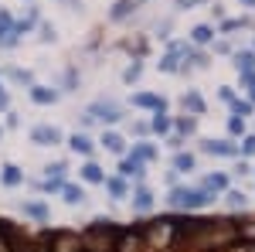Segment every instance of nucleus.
<instances>
[{"label": "nucleus", "mask_w": 255, "mask_h": 252, "mask_svg": "<svg viewBox=\"0 0 255 252\" xmlns=\"http://www.w3.org/2000/svg\"><path fill=\"white\" fill-rule=\"evenodd\" d=\"M232 109H235V116H249V113H252V102H245V99H232Z\"/></svg>", "instance_id": "29"}, {"label": "nucleus", "mask_w": 255, "mask_h": 252, "mask_svg": "<svg viewBox=\"0 0 255 252\" xmlns=\"http://www.w3.org/2000/svg\"><path fill=\"white\" fill-rule=\"evenodd\" d=\"M0 140H3V130H0Z\"/></svg>", "instance_id": "43"}, {"label": "nucleus", "mask_w": 255, "mask_h": 252, "mask_svg": "<svg viewBox=\"0 0 255 252\" xmlns=\"http://www.w3.org/2000/svg\"><path fill=\"white\" fill-rule=\"evenodd\" d=\"M17 34H14V17L10 10H0V48H14L17 44Z\"/></svg>", "instance_id": "5"}, {"label": "nucleus", "mask_w": 255, "mask_h": 252, "mask_svg": "<svg viewBox=\"0 0 255 252\" xmlns=\"http://www.w3.org/2000/svg\"><path fill=\"white\" fill-rule=\"evenodd\" d=\"M82 181H85V184H102V181H106V174H102V167H99V164H92V160H89V164L82 167Z\"/></svg>", "instance_id": "18"}, {"label": "nucleus", "mask_w": 255, "mask_h": 252, "mask_svg": "<svg viewBox=\"0 0 255 252\" xmlns=\"http://www.w3.org/2000/svg\"><path fill=\"white\" fill-rule=\"evenodd\" d=\"M58 34H55V27L51 24H41V41H55Z\"/></svg>", "instance_id": "34"}, {"label": "nucleus", "mask_w": 255, "mask_h": 252, "mask_svg": "<svg viewBox=\"0 0 255 252\" xmlns=\"http://www.w3.org/2000/svg\"><path fill=\"white\" fill-rule=\"evenodd\" d=\"M0 78H10V82H17V85H34V75H31L27 68H3Z\"/></svg>", "instance_id": "16"}, {"label": "nucleus", "mask_w": 255, "mask_h": 252, "mask_svg": "<svg viewBox=\"0 0 255 252\" xmlns=\"http://www.w3.org/2000/svg\"><path fill=\"white\" fill-rule=\"evenodd\" d=\"M242 3H249V7H255V0H242Z\"/></svg>", "instance_id": "40"}, {"label": "nucleus", "mask_w": 255, "mask_h": 252, "mask_svg": "<svg viewBox=\"0 0 255 252\" xmlns=\"http://www.w3.org/2000/svg\"><path fill=\"white\" fill-rule=\"evenodd\" d=\"M201 150L204 154H215V157H238V147L232 140H204Z\"/></svg>", "instance_id": "6"}, {"label": "nucleus", "mask_w": 255, "mask_h": 252, "mask_svg": "<svg viewBox=\"0 0 255 252\" xmlns=\"http://www.w3.org/2000/svg\"><path fill=\"white\" fill-rule=\"evenodd\" d=\"M136 3H146V0H136Z\"/></svg>", "instance_id": "42"}, {"label": "nucleus", "mask_w": 255, "mask_h": 252, "mask_svg": "<svg viewBox=\"0 0 255 252\" xmlns=\"http://www.w3.org/2000/svg\"><path fill=\"white\" fill-rule=\"evenodd\" d=\"M177 7H180V10H187V7H191V3H197V0H174Z\"/></svg>", "instance_id": "39"}, {"label": "nucleus", "mask_w": 255, "mask_h": 252, "mask_svg": "<svg viewBox=\"0 0 255 252\" xmlns=\"http://www.w3.org/2000/svg\"><path fill=\"white\" fill-rule=\"evenodd\" d=\"M68 147H72V154H79V157H89L92 150H96L92 140H89L85 133H72V136H68Z\"/></svg>", "instance_id": "11"}, {"label": "nucleus", "mask_w": 255, "mask_h": 252, "mask_svg": "<svg viewBox=\"0 0 255 252\" xmlns=\"http://www.w3.org/2000/svg\"><path fill=\"white\" fill-rule=\"evenodd\" d=\"M65 174H68V164H48L44 167V177H51V181H65Z\"/></svg>", "instance_id": "26"}, {"label": "nucleus", "mask_w": 255, "mask_h": 252, "mask_svg": "<svg viewBox=\"0 0 255 252\" xmlns=\"http://www.w3.org/2000/svg\"><path fill=\"white\" fill-rule=\"evenodd\" d=\"M146 130H150L146 123H133V133H136V136H146Z\"/></svg>", "instance_id": "36"}, {"label": "nucleus", "mask_w": 255, "mask_h": 252, "mask_svg": "<svg viewBox=\"0 0 255 252\" xmlns=\"http://www.w3.org/2000/svg\"><path fill=\"white\" fill-rule=\"evenodd\" d=\"M133 106H136V109H153V113H167V99L157 96V92H136V96H133Z\"/></svg>", "instance_id": "4"}, {"label": "nucleus", "mask_w": 255, "mask_h": 252, "mask_svg": "<svg viewBox=\"0 0 255 252\" xmlns=\"http://www.w3.org/2000/svg\"><path fill=\"white\" fill-rule=\"evenodd\" d=\"M102 184H106V191L113 194V201H123V198L129 194V188H126V177H106Z\"/></svg>", "instance_id": "13"}, {"label": "nucleus", "mask_w": 255, "mask_h": 252, "mask_svg": "<svg viewBox=\"0 0 255 252\" xmlns=\"http://www.w3.org/2000/svg\"><path fill=\"white\" fill-rule=\"evenodd\" d=\"M225 188H228V177L225 174H208L204 177V191L211 194V191H225Z\"/></svg>", "instance_id": "22"}, {"label": "nucleus", "mask_w": 255, "mask_h": 252, "mask_svg": "<svg viewBox=\"0 0 255 252\" xmlns=\"http://www.w3.org/2000/svg\"><path fill=\"white\" fill-rule=\"evenodd\" d=\"M167 205L170 208H184V212H197V208L211 205V194L204 191V188H170Z\"/></svg>", "instance_id": "1"}, {"label": "nucleus", "mask_w": 255, "mask_h": 252, "mask_svg": "<svg viewBox=\"0 0 255 252\" xmlns=\"http://www.w3.org/2000/svg\"><path fill=\"white\" fill-rule=\"evenodd\" d=\"M235 68L238 72H255V51H238L235 55Z\"/></svg>", "instance_id": "21"}, {"label": "nucleus", "mask_w": 255, "mask_h": 252, "mask_svg": "<svg viewBox=\"0 0 255 252\" xmlns=\"http://www.w3.org/2000/svg\"><path fill=\"white\" fill-rule=\"evenodd\" d=\"M174 171H177V174L194 171V154H177V157H174Z\"/></svg>", "instance_id": "23"}, {"label": "nucleus", "mask_w": 255, "mask_h": 252, "mask_svg": "<svg viewBox=\"0 0 255 252\" xmlns=\"http://www.w3.org/2000/svg\"><path fill=\"white\" fill-rule=\"evenodd\" d=\"M58 194H65L68 205H82V201H85V188H79V184H61Z\"/></svg>", "instance_id": "19"}, {"label": "nucleus", "mask_w": 255, "mask_h": 252, "mask_svg": "<svg viewBox=\"0 0 255 252\" xmlns=\"http://www.w3.org/2000/svg\"><path fill=\"white\" fill-rule=\"evenodd\" d=\"M160 72H180V65H177V55H170V51H167V55L160 58Z\"/></svg>", "instance_id": "28"}, {"label": "nucleus", "mask_w": 255, "mask_h": 252, "mask_svg": "<svg viewBox=\"0 0 255 252\" xmlns=\"http://www.w3.org/2000/svg\"><path fill=\"white\" fill-rule=\"evenodd\" d=\"M31 102L51 106V102H58V89H51V85H31Z\"/></svg>", "instance_id": "9"}, {"label": "nucleus", "mask_w": 255, "mask_h": 252, "mask_svg": "<svg viewBox=\"0 0 255 252\" xmlns=\"http://www.w3.org/2000/svg\"><path fill=\"white\" fill-rule=\"evenodd\" d=\"M242 154H245V157H255V136H249V140L242 143Z\"/></svg>", "instance_id": "35"}, {"label": "nucleus", "mask_w": 255, "mask_h": 252, "mask_svg": "<svg viewBox=\"0 0 255 252\" xmlns=\"http://www.w3.org/2000/svg\"><path fill=\"white\" fill-rule=\"evenodd\" d=\"M58 252H79V242H72V239L58 235Z\"/></svg>", "instance_id": "32"}, {"label": "nucleus", "mask_w": 255, "mask_h": 252, "mask_svg": "<svg viewBox=\"0 0 255 252\" xmlns=\"http://www.w3.org/2000/svg\"><path fill=\"white\" fill-rule=\"evenodd\" d=\"M180 102H184V109H191V116H201V113H204V99L197 96L194 89H187V92L180 96Z\"/></svg>", "instance_id": "15"}, {"label": "nucleus", "mask_w": 255, "mask_h": 252, "mask_svg": "<svg viewBox=\"0 0 255 252\" xmlns=\"http://www.w3.org/2000/svg\"><path fill=\"white\" fill-rule=\"evenodd\" d=\"M150 130H153V133H160V136H167V133H170V116H167V113H157V116H153V123H150Z\"/></svg>", "instance_id": "25"}, {"label": "nucleus", "mask_w": 255, "mask_h": 252, "mask_svg": "<svg viewBox=\"0 0 255 252\" xmlns=\"http://www.w3.org/2000/svg\"><path fill=\"white\" fill-rule=\"evenodd\" d=\"M99 143H102V147H106L109 154H126V140H123L119 133H113V130H106Z\"/></svg>", "instance_id": "12"}, {"label": "nucleus", "mask_w": 255, "mask_h": 252, "mask_svg": "<svg viewBox=\"0 0 255 252\" xmlns=\"http://www.w3.org/2000/svg\"><path fill=\"white\" fill-rule=\"evenodd\" d=\"M0 92H3V78H0Z\"/></svg>", "instance_id": "41"}, {"label": "nucleus", "mask_w": 255, "mask_h": 252, "mask_svg": "<svg viewBox=\"0 0 255 252\" xmlns=\"http://www.w3.org/2000/svg\"><path fill=\"white\" fill-rule=\"evenodd\" d=\"M211 38H215V31H211L208 24H197L194 31H191V41H194V44H208Z\"/></svg>", "instance_id": "24"}, {"label": "nucleus", "mask_w": 255, "mask_h": 252, "mask_svg": "<svg viewBox=\"0 0 255 252\" xmlns=\"http://www.w3.org/2000/svg\"><path fill=\"white\" fill-rule=\"evenodd\" d=\"M85 113H89L92 119H99V123H119V119H123V109H119L113 99H99V102H92Z\"/></svg>", "instance_id": "2"}, {"label": "nucleus", "mask_w": 255, "mask_h": 252, "mask_svg": "<svg viewBox=\"0 0 255 252\" xmlns=\"http://www.w3.org/2000/svg\"><path fill=\"white\" fill-rule=\"evenodd\" d=\"M31 143H38V147H58V143H65V136H61L58 126L41 123V126H34V130H31Z\"/></svg>", "instance_id": "3"}, {"label": "nucleus", "mask_w": 255, "mask_h": 252, "mask_svg": "<svg viewBox=\"0 0 255 252\" xmlns=\"http://www.w3.org/2000/svg\"><path fill=\"white\" fill-rule=\"evenodd\" d=\"M252 99H255V89H252Z\"/></svg>", "instance_id": "44"}, {"label": "nucleus", "mask_w": 255, "mask_h": 252, "mask_svg": "<svg viewBox=\"0 0 255 252\" xmlns=\"http://www.w3.org/2000/svg\"><path fill=\"white\" fill-rule=\"evenodd\" d=\"M242 82H245V85H252V89H255V72H242Z\"/></svg>", "instance_id": "37"}, {"label": "nucleus", "mask_w": 255, "mask_h": 252, "mask_svg": "<svg viewBox=\"0 0 255 252\" xmlns=\"http://www.w3.org/2000/svg\"><path fill=\"white\" fill-rule=\"evenodd\" d=\"M228 130H232V133H245V119H242V116H232V119H228Z\"/></svg>", "instance_id": "33"}, {"label": "nucleus", "mask_w": 255, "mask_h": 252, "mask_svg": "<svg viewBox=\"0 0 255 252\" xmlns=\"http://www.w3.org/2000/svg\"><path fill=\"white\" fill-rule=\"evenodd\" d=\"M133 10H136V0H116V3H113V10H109V17L123 20V17H129Z\"/></svg>", "instance_id": "17"}, {"label": "nucleus", "mask_w": 255, "mask_h": 252, "mask_svg": "<svg viewBox=\"0 0 255 252\" xmlns=\"http://www.w3.org/2000/svg\"><path fill=\"white\" fill-rule=\"evenodd\" d=\"M194 130H197V119H194V116H180V119H177V133L191 136Z\"/></svg>", "instance_id": "27"}, {"label": "nucleus", "mask_w": 255, "mask_h": 252, "mask_svg": "<svg viewBox=\"0 0 255 252\" xmlns=\"http://www.w3.org/2000/svg\"><path fill=\"white\" fill-rule=\"evenodd\" d=\"M133 208H136V212H150V208H153V191L139 184L136 191H133Z\"/></svg>", "instance_id": "14"}, {"label": "nucleus", "mask_w": 255, "mask_h": 252, "mask_svg": "<svg viewBox=\"0 0 255 252\" xmlns=\"http://www.w3.org/2000/svg\"><path fill=\"white\" fill-rule=\"evenodd\" d=\"M245 201H249V198L242 191H228V205H232V208H245Z\"/></svg>", "instance_id": "31"}, {"label": "nucleus", "mask_w": 255, "mask_h": 252, "mask_svg": "<svg viewBox=\"0 0 255 252\" xmlns=\"http://www.w3.org/2000/svg\"><path fill=\"white\" fill-rule=\"evenodd\" d=\"M139 75H143V65H139V61H133V65L123 72V82H136Z\"/></svg>", "instance_id": "30"}, {"label": "nucleus", "mask_w": 255, "mask_h": 252, "mask_svg": "<svg viewBox=\"0 0 255 252\" xmlns=\"http://www.w3.org/2000/svg\"><path fill=\"white\" fill-rule=\"evenodd\" d=\"M0 184H3V188H20V184H24V171L14 167V164H3V167H0Z\"/></svg>", "instance_id": "8"}, {"label": "nucleus", "mask_w": 255, "mask_h": 252, "mask_svg": "<svg viewBox=\"0 0 255 252\" xmlns=\"http://www.w3.org/2000/svg\"><path fill=\"white\" fill-rule=\"evenodd\" d=\"M10 109V99H7V92H0V113H7Z\"/></svg>", "instance_id": "38"}, {"label": "nucleus", "mask_w": 255, "mask_h": 252, "mask_svg": "<svg viewBox=\"0 0 255 252\" xmlns=\"http://www.w3.org/2000/svg\"><path fill=\"white\" fill-rule=\"evenodd\" d=\"M157 147H153V143H133V157H136V160H143V164H146V160H157Z\"/></svg>", "instance_id": "20"}, {"label": "nucleus", "mask_w": 255, "mask_h": 252, "mask_svg": "<svg viewBox=\"0 0 255 252\" xmlns=\"http://www.w3.org/2000/svg\"><path fill=\"white\" fill-rule=\"evenodd\" d=\"M143 174H146V164H143V160H136V157H123V160H119V177L143 181Z\"/></svg>", "instance_id": "7"}, {"label": "nucleus", "mask_w": 255, "mask_h": 252, "mask_svg": "<svg viewBox=\"0 0 255 252\" xmlns=\"http://www.w3.org/2000/svg\"><path fill=\"white\" fill-rule=\"evenodd\" d=\"M20 212L27 215V218H34V222H48V218H51V212H48L44 201H20Z\"/></svg>", "instance_id": "10"}]
</instances>
